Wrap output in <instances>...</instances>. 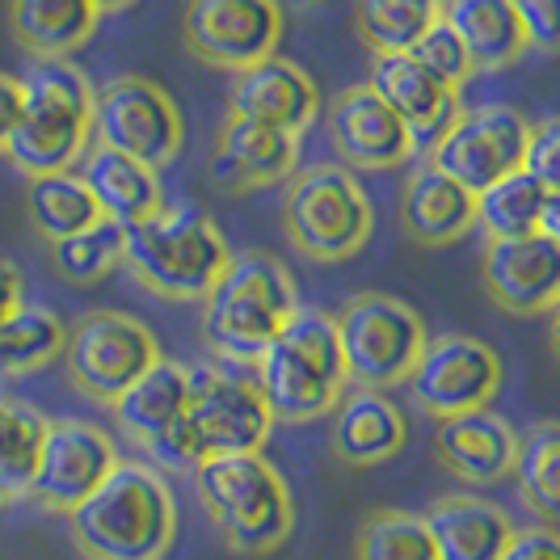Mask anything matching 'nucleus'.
Returning <instances> with one entry per match:
<instances>
[{"instance_id": "f257e3e1", "label": "nucleus", "mask_w": 560, "mask_h": 560, "mask_svg": "<svg viewBox=\"0 0 560 560\" xmlns=\"http://www.w3.org/2000/svg\"><path fill=\"white\" fill-rule=\"evenodd\" d=\"M84 560H165L177 539V502L165 472L143 459H118L114 472L68 514Z\"/></svg>"}, {"instance_id": "f03ea898", "label": "nucleus", "mask_w": 560, "mask_h": 560, "mask_svg": "<svg viewBox=\"0 0 560 560\" xmlns=\"http://www.w3.org/2000/svg\"><path fill=\"white\" fill-rule=\"evenodd\" d=\"M257 388L282 425H308L334 413L350 393V366L341 354L337 320L325 308H304L282 325V334L253 363Z\"/></svg>"}, {"instance_id": "7ed1b4c3", "label": "nucleus", "mask_w": 560, "mask_h": 560, "mask_svg": "<svg viewBox=\"0 0 560 560\" xmlns=\"http://www.w3.org/2000/svg\"><path fill=\"white\" fill-rule=\"evenodd\" d=\"M22 81V118L9 136L4 161L26 173H72L89 152L97 89L72 59H34Z\"/></svg>"}, {"instance_id": "20e7f679", "label": "nucleus", "mask_w": 560, "mask_h": 560, "mask_svg": "<svg viewBox=\"0 0 560 560\" xmlns=\"http://www.w3.org/2000/svg\"><path fill=\"white\" fill-rule=\"evenodd\" d=\"M295 312L300 287L282 257L266 249L232 253L224 279L202 300V341L215 359L253 366Z\"/></svg>"}, {"instance_id": "39448f33", "label": "nucleus", "mask_w": 560, "mask_h": 560, "mask_svg": "<svg viewBox=\"0 0 560 560\" xmlns=\"http://www.w3.org/2000/svg\"><path fill=\"white\" fill-rule=\"evenodd\" d=\"M228 261L232 249L220 224L190 202H165L152 220L127 228V275L168 304H202Z\"/></svg>"}, {"instance_id": "423d86ee", "label": "nucleus", "mask_w": 560, "mask_h": 560, "mask_svg": "<svg viewBox=\"0 0 560 560\" xmlns=\"http://www.w3.org/2000/svg\"><path fill=\"white\" fill-rule=\"evenodd\" d=\"M195 493L215 535L236 557H270L295 532L291 489L261 451L202 459L195 468Z\"/></svg>"}, {"instance_id": "0eeeda50", "label": "nucleus", "mask_w": 560, "mask_h": 560, "mask_svg": "<svg viewBox=\"0 0 560 560\" xmlns=\"http://www.w3.org/2000/svg\"><path fill=\"white\" fill-rule=\"evenodd\" d=\"M282 232L291 249L316 266L359 257L375 232V211L359 173L346 165L300 168L282 198Z\"/></svg>"}, {"instance_id": "6e6552de", "label": "nucleus", "mask_w": 560, "mask_h": 560, "mask_svg": "<svg viewBox=\"0 0 560 560\" xmlns=\"http://www.w3.org/2000/svg\"><path fill=\"white\" fill-rule=\"evenodd\" d=\"M341 354L350 366L354 388L393 393L396 384H409L421 350H425V320L388 291H359L334 316Z\"/></svg>"}, {"instance_id": "1a4fd4ad", "label": "nucleus", "mask_w": 560, "mask_h": 560, "mask_svg": "<svg viewBox=\"0 0 560 560\" xmlns=\"http://www.w3.org/2000/svg\"><path fill=\"white\" fill-rule=\"evenodd\" d=\"M161 359L165 354H161L156 334L131 312L93 308L68 325L63 366H68L72 388L93 405L110 409L114 400Z\"/></svg>"}, {"instance_id": "9d476101", "label": "nucleus", "mask_w": 560, "mask_h": 560, "mask_svg": "<svg viewBox=\"0 0 560 560\" xmlns=\"http://www.w3.org/2000/svg\"><path fill=\"white\" fill-rule=\"evenodd\" d=\"M93 140L161 173L182 156L186 118L156 81L122 72L110 77L93 97Z\"/></svg>"}, {"instance_id": "9b49d317", "label": "nucleus", "mask_w": 560, "mask_h": 560, "mask_svg": "<svg viewBox=\"0 0 560 560\" xmlns=\"http://www.w3.org/2000/svg\"><path fill=\"white\" fill-rule=\"evenodd\" d=\"M186 421H190L198 447H202V459L261 451L270 430H275V413L257 388L253 366L224 363V359L190 366Z\"/></svg>"}, {"instance_id": "f8f14e48", "label": "nucleus", "mask_w": 560, "mask_h": 560, "mask_svg": "<svg viewBox=\"0 0 560 560\" xmlns=\"http://www.w3.org/2000/svg\"><path fill=\"white\" fill-rule=\"evenodd\" d=\"M287 9L279 0H186L182 43L186 51L220 72H249L279 56Z\"/></svg>"}, {"instance_id": "ddd939ff", "label": "nucleus", "mask_w": 560, "mask_h": 560, "mask_svg": "<svg viewBox=\"0 0 560 560\" xmlns=\"http://www.w3.org/2000/svg\"><path fill=\"white\" fill-rule=\"evenodd\" d=\"M505 384L502 354L468 334H439L425 341L418 366L409 375V396L430 418H459L489 409Z\"/></svg>"}, {"instance_id": "4468645a", "label": "nucleus", "mask_w": 560, "mask_h": 560, "mask_svg": "<svg viewBox=\"0 0 560 560\" xmlns=\"http://www.w3.org/2000/svg\"><path fill=\"white\" fill-rule=\"evenodd\" d=\"M532 122L505 102L464 106L447 131L430 143V165L443 168L472 195L502 182L505 173L523 168Z\"/></svg>"}, {"instance_id": "2eb2a0df", "label": "nucleus", "mask_w": 560, "mask_h": 560, "mask_svg": "<svg viewBox=\"0 0 560 560\" xmlns=\"http://www.w3.org/2000/svg\"><path fill=\"white\" fill-rule=\"evenodd\" d=\"M114 464H118V447L102 425L81 418H56L47 425L38 472H34L26 502L68 518L77 505L89 502V493L102 480L110 477Z\"/></svg>"}, {"instance_id": "dca6fc26", "label": "nucleus", "mask_w": 560, "mask_h": 560, "mask_svg": "<svg viewBox=\"0 0 560 560\" xmlns=\"http://www.w3.org/2000/svg\"><path fill=\"white\" fill-rule=\"evenodd\" d=\"M325 127L350 173H384L418 152V136L371 84H346L325 110Z\"/></svg>"}, {"instance_id": "f3484780", "label": "nucleus", "mask_w": 560, "mask_h": 560, "mask_svg": "<svg viewBox=\"0 0 560 560\" xmlns=\"http://www.w3.org/2000/svg\"><path fill=\"white\" fill-rule=\"evenodd\" d=\"M480 282L510 316H544L560 304V245L544 232L489 241L480 257Z\"/></svg>"}, {"instance_id": "a211bd4d", "label": "nucleus", "mask_w": 560, "mask_h": 560, "mask_svg": "<svg viewBox=\"0 0 560 560\" xmlns=\"http://www.w3.org/2000/svg\"><path fill=\"white\" fill-rule=\"evenodd\" d=\"M300 173V140L270 122L228 114L211 148V182L224 195H249Z\"/></svg>"}, {"instance_id": "6ab92c4d", "label": "nucleus", "mask_w": 560, "mask_h": 560, "mask_svg": "<svg viewBox=\"0 0 560 560\" xmlns=\"http://www.w3.org/2000/svg\"><path fill=\"white\" fill-rule=\"evenodd\" d=\"M518 447H523V430H514L502 413H493V405L434 421L439 464L455 480L477 485V489H489V485H502L514 477Z\"/></svg>"}, {"instance_id": "aec40b11", "label": "nucleus", "mask_w": 560, "mask_h": 560, "mask_svg": "<svg viewBox=\"0 0 560 560\" xmlns=\"http://www.w3.org/2000/svg\"><path fill=\"white\" fill-rule=\"evenodd\" d=\"M228 114H245V118H257V122H270V127H279V131L300 140L320 118V89L300 63L275 56L249 68V72L232 77Z\"/></svg>"}, {"instance_id": "412c9836", "label": "nucleus", "mask_w": 560, "mask_h": 560, "mask_svg": "<svg viewBox=\"0 0 560 560\" xmlns=\"http://www.w3.org/2000/svg\"><path fill=\"white\" fill-rule=\"evenodd\" d=\"M405 443H409V421L388 393L350 388L337 400L329 447H334V459H341L346 468H380L396 459Z\"/></svg>"}, {"instance_id": "4be33fe9", "label": "nucleus", "mask_w": 560, "mask_h": 560, "mask_svg": "<svg viewBox=\"0 0 560 560\" xmlns=\"http://www.w3.org/2000/svg\"><path fill=\"white\" fill-rule=\"evenodd\" d=\"M477 224V195L430 161L409 173L400 190V232L421 249H443L464 241Z\"/></svg>"}, {"instance_id": "5701e85b", "label": "nucleus", "mask_w": 560, "mask_h": 560, "mask_svg": "<svg viewBox=\"0 0 560 560\" xmlns=\"http://www.w3.org/2000/svg\"><path fill=\"white\" fill-rule=\"evenodd\" d=\"M371 89L393 106L405 127L418 136V140H439L455 122L459 106V93L443 84L439 77H430L413 56H375L371 63Z\"/></svg>"}, {"instance_id": "b1692460", "label": "nucleus", "mask_w": 560, "mask_h": 560, "mask_svg": "<svg viewBox=\"0 0 560 560\" xmlns=\"http://www.w3.org/2000/svg\"><path fill=\"white\" fill-rule=\"evenodd\" d=\"M439 560H502L514 523L498 502L477 493H443L425 510Z\"/></svg>"}, {"instance_id": "393cba45", "label": "nucleus", "mask_w": 560, "mask_h": 560, "mask_svg": "<svg viewBox=\"0 0 560 560\" xmlns=\"http://www.w3.org/2000/svg\"><path fill=\"white\" fill-rule=\"evenodd\" d=\"M81 177L89 182V190L97 198L102 215L122 228L143 224V220H152L165 207L161 173L140 165V161H131V156H122V152H110L102 143H93L84 152Z\"/></svg>"}, {"instance_id": "a878e982", "label": "nucleus", "mask_w": 560, "mask_h": 560, "mask_svg": "<svg viewBox=\"0 0 560 560\" xmlns=\"http://www.w3.org/2000/svg\"><path fill=\"white\" fill-rule=\"evenodd\" d=\"M102 9L93 0H9L13 43L30 59H72L97 34Z\"/></svg>"}, {"instance_id": "bb28decb", "label": "nucleus", "mask_w": 560, "mask_h": 560, "mask_svg": "<svg viewBox=\"0 0 560 560\" xmlns=\"http://www.w3.org/2000/svg\"><path fill=\"white\" fill-rule=\"evenodd\" d=\"M186 405H190V366L177 363V359H161L156 366H148L110 409L118 430L136 447H148L173 421L186 418Z\"/></svg>"}, {"instance_id": "cd10ccee", "label": "nucleus", "mask_w": 560, "mask_h": 560, "mask_svg": "<svg viewBox=\"0 0 560 560\" xmlns=\"http://www.w3.org/2000/svg\"><path fill=\"white\" fill-rule=\"evenodd\" d=\"M443 22L459 34L477 72H510L527 56V34L510 0H443Z\"/></svg>"}, {"instance_id": "c85d7f7f", "label": "nucleus", "mask_w": 560, "mask_h": 560, "mask_svg": "<svg viewBox=\"0 0 560 560\" xmlns=\"http://www.w3.org/2000/svg\"><path fill=\"white\" fill-rule=\"evenodd\" d=\"M26 215H30V228H34L47 245H56V241H63V236H77V232L93 228L97 220H106L81 173H47V177H30L26 182Z\"/></svg>"}, {"instance_id": "c756f323", "label": "nucleus", "mask_w": 560, "mask_h": 560, "mask_svg": "<svg viewBox=\"0 0 560 560\" xmlns=\"http://www.w3.org/2000/svg\"><path fill=\"white\" fill-rule=\"evenodd\" d=\"M68 325L59 312L43 304H22L13 316L0 320V380H22L38 375L63 359Z\"/></svg>"}, {"instance_id": "7c9ffc66", "label": "nucleus", "mask_w": 560, "mask_h": 560, "mask_svg": "<svg viewBox=\"0 0 560 560\" xmlns=\"http://www.w3.org/2000/svg\"><path fill=\"white\" fill-rule=\"evenodd\" d=\"M47 425H51V418H43L34 405L0 396V498L4 502H26L30 498Z\"/></svg>"}, {"instance_id": "2f4dec72", "label": "nucleus", "mask_w": 560, "mask_h": 560, "mask_svg": "<svg viewBox=\"0 0 560 560\" xmlns=\"http://www.w3.org/2000/svg\"><path fill=\"white\" fill-rule=\"evenodd\" d=\"M518 498L539 523L560 527V421L544 418L523 430V447L514 464Z\"/></svg>"}, {"instance_id": "473e14b6", "label": "nucleus", "mask_w": 560, "mask_h": 560, "mask_svg": "<svg viewBox=\"0 0 560 560\" xmlns=\"http://www.w3.org/2000/svg\"><path fill=\"white\" fill-rule=\"evenodd\" d=\"M434 22H443V0H354L359 38L375 56H409Z\"/></svg>"}, {"instance_id": "72a5a7b5", "label": "nucleus", "mask_w": 560, "mask_h": 560, "mask_svg": "<svg viewBox=\"0 0 560 560\" xmlns=\"http://www.w3.org/2000/svg\"><path fill=\"white\" fill-rule=\"evenodd\" d=\"M122 253H127V228L97 220L93 228L51 245V270L72 287H97L122 266Z\"/></svg>"}, {"instance_id": "f704fd0d", "label": "nucleus", "mask_w": 560, "mask_h": 560, "mask_svg": "<svg viewBox=\"0 0 560 560\" xmlns=\"http://www.w3.org/2000/svg\"><path fill=\"white\" fill-rule=\"evenodd\" d=\"M544 186L527 177L523 168L505 173L489 190L477 195V224L485 228L489 241H514L539 232V211H544Z\"/></svg>"}, {"instance_id": "c9c22d12", "label": "nucleus", "mask_w": 560, "mask_h": 560, "mask_svg": "<svg viewBox=\"0 0 560 560\" xmlns=\"http://www.w3.org/2000/svg\"><path fill=\"white\" fill-rule=\"evenodd\" d=\"M354 560H439L425 514L371 510L354 535Z\"/></svg>"}, {"instance_id": "e433bc0d", "label": "nucleus", "mask_w": 560, "mask_h": 560, "mask_svg": "<svg viewBox=\"0 0 560 560\" xmlns=\"http://www.w3.org/2000/svg\"><path fill=\"white\" fill-rule=\"evenodd\" d=\"M409 56L418 59L421 68L430 72V77H439L443 84H451L455 93L464 89V84L477 77V68H472V56H468V47L459 43V34L447 26V22H434V26L425 30V38H421L418 47L409 51Z\"/></svg>"}, {"instance_id": "4c0bfd02", "label": "nucleus", "mask_w": 560, "mask_h": 560, "mask_svg": "<svg viewBox=\"0 0 560 560\" xmlns=\"http://www.w3.org/2000/svg\"><path fill=\"white\" fill-rule=\"evenodd\" d=\"M523 173L535 177L544 190H560V114L532 122L527 152H523Z\"/></svg>"}, {"instance_id": "58836bf2", "label": "nucleus", "mask_w": 560, "mask_h": 560, "mask_svg": "<svg viewBox=\"0 0 560 560\" xmlns=\"http://www.w3.org/2000/svg\"><path fill=\"white\" fill-rule=\"evenodd\" d=\"M527 47L539 56H560V0H510Z\"/></svg>"}, {"instance_id": "ea45409f", "label": "nucleus", "mask_w": 560, "mask_h": 560, "mask_svg": "<svg viewBox=\"0 0 560 560\" xmlns=\"http://www.w3.org/2000/svg\"><path fill=\"white\" fill-rule=\"evenodd\" d=\"M502 560H560V527H514Z\"/></svg>"}, {"instance_id": "a19ab883", "label": "nucleus", "mask_w": 560, "mask_h": 560, "mask_svg": "<svg viewBox=\"0 0 560 560\" xmlns=\"http://www.w3.org/2000/svg\"><path fill=\"white\" fill-rule=\"evenodd\" d=\"M18 118H22V81L0 72V156L9 148V136L18 131Z\"/></svg>"}, {"instance_id": "79ce46f5", "label": "nucleus", "mask_w": 560, "mask_h": 560, "mask_svg": "<svg viewBox=\"0 0 560 560\" xmlns=\"http://www.w3.org/2000/svg\"><path fill=\"white\" fill-rule=\"evenodd\" d=\"M26 304V279L18 270V261L0 257V320L13 316V312Z\"/></svg>"}, {"instance_id": "37998d69", "label": "nucleus", "mask_w": 560, "mask_h": 560, "mask_svg": "<svg viewBox=\"0 0 560 560\" xmlns=\"http://www.w3.org/2000/svg\"><path fill=\"white\" fill-rule=\"evenodd\" d=\"M539 232H544L548 241H557V245H560V190H548V195H544V211H539Z\"/></svg>"}, {"instance_id": "c03bdc74", "label": "nucleus", "mask_w": 560, "mask_h": 560, "mask_svg": "<svg viewBox=\"0 0 560 560\" xmlns=\"http://www.w3.org/2000/svg\"><path fill=\"white\" fill-rule=\"evenodd\" d=\"M548 346H552V354L560 359V304L552 308V320H548Z\"/></svg>"}, {"instance_id": "a18cd8bd", "label": "nucleus", "mask_w": 560, "mask_h": 560, "mask_svg": "<svg viewBox=\"0 0 560 560\" xmlns=\"http://www.w3.org/2000/svg\"><path fill=\"white\" fill-rule=\"evenodd\" d=\"M97 9H102V18L106 13H122V9H131V4H140V0H93Z\"/></svg>"}, {"instance_id": "49530a36", "label": "nucleus", "mask_w": 560, "mask_h": 560, "mask_svg": "<svg viewBox=\"0 0 560 560\" xmlns=\"http://www.w3.org/2000/svg\"><path fill=\"white\" fill-rule=\"evenodd\" d=\"M279 4H291V9H312V4H325V0H279Z\"/></svg>"}, {"instance_id": "de8ad7c7", "label": "nucleus", "mask_w": 560, "mask_h": 560, "mask_svg": "<svg viewBox=\"0 0 560 560\" xmlns=\"http://www.w3.org/2000/svg\"><path fill=\"white\" fill-rule=\"evenodd\" d=\"M0 505H4V498H0Z\"/></svg>"}]
</instances>
